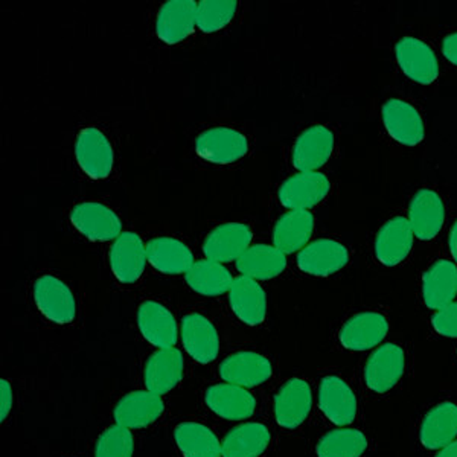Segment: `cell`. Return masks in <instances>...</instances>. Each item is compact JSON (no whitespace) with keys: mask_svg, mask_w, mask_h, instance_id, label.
<instances>
[{"mask_svg":"<svg viewBox=\"0 0 457 457\" xmlns=\"http://www.w3.org/2000/svg\"><path fill=\"white\" fill-rule=\"evenodd\" d=\"M331 183L322 172H297L282 183L278 198L291 211H310L327 198Z\"/></svg>","mask_w":457,"mask_h":457,"instance_id":"8992f818","label":"cell"},{"mask_svg":"<svg viewBox=\"0 0 457 457\" xmlns=\"http://www.w3.org/2000/svg\"><path fill=\"white\" fill-rule=\"evenodd\" d=\"M187 286L203 296H220L230 291L234 286V276L221 262L200 260L194 262L187 275Z\"/></svg>","mask_w":457,"mask_h":457,"instance_id":"1f68e13d","label":"cell"},{"mask_svg":"<svg viewBox=\"0 0 457 457\" xmlns=\"http://www.w3.org/2000/svg\"><path fill=\"white\" fill-rule=\"evenodd\" d=\"M249 142L243 133L217 127L211 130L203 131L195 141V151L200 157L217 165H228L238 162L247 154Z\"/></svg>","mask_w":457,"mask_h":457,"instance_id":"5b68a950","label":"cell"},{"mask_svg":"<svg viewBox=\"0 0 457 457\" xmlns=\"http://www.w3.org/2000/svg\"><path fill=\"white\" fill-rule=\"evenodd\" d=\"M12 401H14V394H12L10 381L2 379L0 381V420H2V422H5L6 418L10 415L11 409H12Z\"/></svg>","mask_w":457,"mask_h":457,"instance_id":"74e56055","label":"cell"},{"mask_svg":"<svg viewBox=\"0 0 457 457\" xmlns=\"http://www.w3.org/2000/svg\"><path fill=\"white\" fill-rule=\"evenodd\" d=\"M220 377L228 385L255 387L270 378L273 368L270 360L258 353H232L220 364Z\"/></svg>","mask_w":457,"mask_h":457,"instance_id":"9a60e30c","label":"cell"},{"mask_svg":"<svg viewBox=\"0 0 457 457\" xmlns=\"http://www.w3.org/2000/svg\"><path fill=\"white\" fill-rule=\"evenodd\" d=\"M174 437L185 457H220L221 444L209 427L198 422H182L176 427Z\"/></svg>","mask_w":457,"mask_h":457,"instance_id":"d6a6232c","label":"cell"},{"mask_svg":"<svg viewBox=\"0 0 457 457\" xmlns=\"http://www.w3.org/2000/svg\"><path fill=\"white\" fill-rule=\"evenodd\" d=\"M442 53L447 57L448 62H452L454 66H457V32L444 38Z\"/></svg>","mask_w":457,"mask_h":457,"instance_id":"f35d334b","label":"cell"},{"mask_svg":"<svg viewBox=\"0 0 457 457\" xmlns=\"http://www.w3.org/2000/svg\"><path fill=\"white\" fill-rule=\"evenodd\" d=\"M204 401L215 415L230 421L247 420L255 413V396L241 386L228 383L212 386L206 390Z\"/></svg>","mask_w":457,"mask_h":457,"instance_id":"603a6c76","label":"cell"},{"mask_svg":"<svg viewBox=\"0 0 457 457\" xmlns=\"http://www.w3.org/2000/svg\"><path fill=\"white\" fill-rule=\"evenodd\" d=\"M297 267L312 276H331L349 262V252L334 239H317L305 245L297 255Z\"/></svg>","mask_w":457,"mask_h":457,"instance_id":"4fadbf2b","label":"cell"},{"mask_svg":"<svg viewBox=\"0 0 457 457\" xmlns=\"http://www.w3.org/2000/svg\"><path fill=\"white\" fill-rule=\"evenodd\" d=\"M137 327L142 336L157 348H174L179 329L172 312L156 301H145L137 310Z\"/></svg>","mask_w":457,"mask_h":457,"instance_id":"ffe728a7","label":"cell"},{"mask_svg":"<svg viewBox=\"0 0 457 457\" xmlns=\"http://www.w3.org/2000/svg\"><path fill=\"white\" fill-rule=\"evenodd\" d=\"M34 301L43 316L57 325H69L77 317V301L72 290L53 275H43L34 282Z\"/></svg>","mask_w":457,"mask_h":457,"instance_id":"6da1fadb","label":"cell"},{"mask_svg":"<svg viewBox=\"0 0 457 457\" xmlns=\"http://www.w3.org/2000/svg\"><path fill=\"white\" fill-rule=\"evenodd\" d=\"M415 234L411 221L405 217H395L379 228L375 239V256L381 264L394 267L403 262L411 253Z\"/></svg>","mask_w":457,"mask_h":457,"instance_id":"d6986e66","label":"cell"},{"mask_svg":"<svg viewBox=\"0 0 457 457\" xmlns=\"http://www.w3.org/2000/svg\"><path fill=\"white\" fill-rule=\"evenodd\" d=\"M185 359L176 348L159 349L145 364L146 390L156 395H165L174 389L183 377Z\"/></svg>","mask_w":457,"mask_h":457,"instance_id":"44dd1931","label":"cell"},{"mask_svg":"<svg viewBox=\"0 0 457 457\" xmlns=\"http://www.w3.org/2000/svg\"><path fill=\"white\" fill-rule=\"evenodd\" d=\"M334 135L325 125H312L293 146V165L301 172L317 171L333 154Z\"/></svg>","mask_w":457,"mask_h":457,"instance_id":"7c38bea8","label":"cell"},{"mask_svg":"<svg viewBox=\"0 0 457 457\" xmlns=\"http://www.w3.org/2000/svg\"><path fill=\"white\" fill-rule=\"evenodd\" d=\"M445 208L441 195L431 189H421L411 198L409 221L416 238L430 241L441 232Z\"/></svg>","mask_w":457,"mask_h":457,"instance_id":"cb8c5ba5","label":"cell"},{"mask_svg":"<svg viewBox=\"0 0 457 457\" xmlns=\"http://www.w3.org/2000/svg\"><path fill=\"white\" fill-rule=\"evenodd\" d=\"M228 303L241 322L249 327H258L265 320L267 314V297L258 281L239 276L228 291Z\"/></svg>","mask_w":457,"mask_h":457,"instance_id":"7402d4cb","label":"cell"},{"mask_svg":"<svg viewBox=\"0 0 457 457\" xmlns=\"http://www.w3.org/2000/svg\"><path fill=\"white\" fill-rule=\"evenodd\" d=\"M383 122L389 135L403 145H418L424 139V122L413 105L390 99L383 107Z\"/></svg>","mask_w":457,"mask_h":457,"instance_id":"d4e9b609","label":"cell"},{"mask_svg":"<svg viewBox=\"0 0 457 457\" xmlns=\"http://www.w3.org/2000/svg\"><path fill=\"white\" fill-rule=\"evenodd\" d=\"M235 265L241 275L255 281H267L286 270L287 258L275 245H250Z\"/></svg>","mask_w":457,"mask_h":457,"instance_id":"f1b7e54d","label":"cell"},{"mask_svg":"<svg viewBox=\"0 0 457 457\" xmlns=\"http://www.w3.org/2000/svg\"><path fill=\"white\" fill-rule=\"evenodd\" d=\"M431 325L444 337L457 338V302L439 310L431 319Z\"/></svg>","mask_w":457,"mask_h":457,"instance_id":"8d00e7d4","label":"cell"},{"mask_svg":"<svg viewBox=\"0 0 457 457\" xmlns=\"http://www.w3.org/2000/svg\"><path fill=\"white\" fill-rule=\"evenodd\" d=\"M396 60L403 72L420 84H431L439 75L436 55L427 43L415 37H404L396 43Z\"/></svg>","mask_w":457,"mask_h":457,"instance_id":"2e32d148","label":"cell"},{"mask_svg":"<svg viewBox=\"0 0 457 457\" xmlns=\"http://www.w3.org/2000/svg\"><path fill=\"white\" fill-rule=\"evenodd\" d=\"M165 411L161 395L150 390H136L120 398L114 407V421L125 428H144L156 422Z\"/></svg>","mask_w":457,"mask_h":457,"instance_id":"30bf717a","label":"cell"},{"mask_svg":"<svg viewBox=\"0 0 457 457\" xmlns=\"http://www.w3.org/2000/svg\"><path fill=\"white\" fill-rule=\"evenodd\" d=\"M314 230L310 211H290L278 220L273 228V245L282 253H295L305 247Z\"/></svg>","mask_w":457,"mask_h":457,"instance_id":"f546056e","label":"cell"},{"mask_svg":"<svg viewBox=\"0 0 457 457\" xmlns=\"http://www.w3.org/2000/svg\"><path fill=\"white\" fill-rule=\"evenodd\" d=\"M270 444V431L260 422H245L228 433L221 444L223 457H260Z\"/></svg>","mask_w":457,"mask_h":457,"instance_id":"4dcf8cb0","label":"cell"},{"mask_svg":"<svg viewBox=\"0 0 457 457\" xmlns=\"http://www.w3.org/2000/svg\"><path fill=\"white\" fill-rule=\"evenodd\" d=\"M457 437V405L445 401L433 407L422 420L420 439L427 450H441Z\"/></svg>","mask_w":457,"mask_h":457,"instance_id":"83f0119b","label":"cell"},{"mask_svg":"<svg viewBox=\"0 0 457 457\" xmlns=\"http://www.w3.org/2000/svg\"><path fill=\"white\" fill-rule=\"evenodd\" d=\"M368 448V437L357 428L328 431L317 444L319 457H361Z\"/></svg>","mask_w":457,"mask_h":457,"instance_id":"836d02e7","label":"cell"},{"mask_svg":"<svg viewBox=\"0 0 457 457\" xmlns=\"http://www.w3.org/2000/svg\"><path fill=\"white\" fill-rule=\"evenodd\" d=\"M436 457H457V441H453L452 444L441 448Z\"/></svg>","mask_w":457,"mask_h":457,"instance_id":"60d3db41","label":"cell"},{"mask_svg":"<svg viewBox=\"0 0 457 457\" xmlns=\"http://www.w3.org/2000/svg\"><path fill=\"white\" fill-rule=\"evenodd\" d=\"M109 258L116 279L127 286L139 281L148 262L146 245L135 232H122L114 239Z\"/></svg>","mask_w":457,"mask_h":457,"instance_id":"52a82bcc","label":"cell"},{"mask_svg":"<svg viewBox=\"0 0 457 457\" xmlns=\"http://www.w3.org/2000/svg\"><path fill=\"white\" fill-rule=\"evenodd\" d=\"M75 156L79 168L94 180H103L113 171V146L109 137L95 127L79 131L75 141Z\"/></svg>","mask_w":457,"mask_h":457,"instance_id":"7a4b0ae2","label":"cell"},{"mask_svg":"<svg viewBox=\"0 0 457 457\" xmlns=\"http://www.w3.org/2000/svg\"><path fill=\"white\" fill-rule=\"evenodd\" d=\"M182 342L187 353L198 363L208 364L219 357L217 328L213 327L208 317L198 312L183 317Z\"/></svg>","mask_w":457,"mask_h":457,"instance_id":"e0dca14e","label":"cell"},{"mask_svg":"<svg viewBox=\"0 0 457 457\" xmlns=\"http://www.w3.org/2000/svg\"><path fill=\"white\" fill-rule=\"evenodd\" d=\"M71 221L90 241H112L122 234L118 213L103 203L84 202L73 206Z\"/></svg>","mask_w":457,"mask_h":457,"instance_id":"3957f363","label":"cell"},{"mask_svg":"<svg viewBox=\"0 0 457 457\" xmlns=\"http://www.w3.org/2000/svg\"><path fill=\"white\" fill-rule=\"evenodd\" d=\"M312 407V387L305 379L291 378L275 396V418L288 430L297 428L307 420Z\"/></svg>","mask_w":457,"mask_h":457,"instance_id":"9c48e42d","label":"cell"},{"mask_svg":"<svg viewBox=\"0 0 457 457\" xmlns=\"http://www.w3.org/2000/svg\"><path fill=\"white\" fill-rule=\"evenodd\" d=\"M450 252L457 262V221L453 224L452 232H450Z\"/></svg>","mask_w":457,"mask_h":457,"instance_id":"ab89813d","label":"cell"},{"mask_svg":"<svg viewBox=\"0 0 457 457\" xmlns=\"http://www.w3.org/2000/svg\"><path fill=\"white\" fill-rule=\"evenodd\" d=\"M252 230L245 223H224L206 237L203 243V253L208 260L217 262H230L249 249Z\"/></svg>","mask_w":457,"mask_h":457,"instance_id":"5bb4252c","label":"cell"},{"mask_svg":"<svg viewBox=\"0 0 457 457\" xmlns=\"http://www.w3.org/2000/svg\"><path fill=\"white\" fill-rule=\"evenodd\" d=\"M197 6L194 0H170L157 12L156 34L167 45L187 40L197 27Z\"/></svg>","mask_w":457,"mask_h":457,"instance_id":"ba28073f","label":"cell"},{"mask_svg":"<svg viewBox=\"0 0 457 457\" xmlns=\"http://www.w3.org/2000/svg\"><path fill=\"white\" fill-rule=\"evenodd\" d=\"M404 370V349L395 343H385L370 353L364 368V381L377 394H386L395 387Z\"/></svg>","mask_w":457,"mask_h":457,"instance_id":"277c9868","label":"cell"},{"mask_svg":"<svg viewBox=\"0 0 457 457\" xmlns=\"http://www.w3.org/2000/svg\"><path fill=\"white\" fill-rule=\"evenodd\" d=\"M319 405L329 421L345 427L357 416V396L351 386L336 375L325 377L319 387Z\"/></svg>","mask_w":457,"mask_h":457,"instance_id":"8fae6325","label":"cell"},{"mask_svg":"<svg viewBox=\"0 0 457 457\" xmlns=\"http://www.w3.org/2000/svg\"><path fill=\"white\" fill-rule=\"evenodd\" d=\"M457 296V265L441 260L431 265L422 276V297L430 310H442Z\"/></svg>","mask_w":457,"mask_h":457,"instance_id":"4316f807","label":"cell"},{"mask_svg":"<svg viewBox=\"0 0 457 457\" xmlns=\"http://www.w3.org/2000/svg\"><path fill=\"white\" fill-rule=\"evenodd\" d=\"M146 256L157 271L163 275H187L194 262V253L183 241L171 237H159L146 243Z\"/></svg>","mask_w":457,"mask_h":457,"instance_id":"484cf974","label":"cell"},{"mask_svg":"<svg viewBox=\"0 0 457 457\" xmlns=\"http://www.w3.org/2000/svg\"><path fill=\"white\" fill-rule=\"evenodd\" d=\"M389 333V322L383 314L360 312L351 317L340 331V342L351 351H368L385 340Z\"/></svg>","mask_w":457,"mask_h":457,"instance_id":"ac0fdd59","label":"cell"},{"mask_svg":"<svg viewBox=\"0 0 457 457\" xmlns=\"http://www.w3.org/2000/svg\"><path fill=\"white\" fill-rule=\"evenodd\" d=\"M238 4L235 0H202L197 6V28L212 34L228 27L234 19Z\"/></svg>","mask_w":457,"mask_h":457,"instance_id":"e575fe53","label":"cell"},{"mask_svg":"<svg viewBox=\"0 0 457 457\" xmlns=\"http://www.w3.org/2000/svg\"><path fill=\"white\" fill-rule=\"evenodd\" d=\"M135 439L130 428L114 424L101 433L95 445V457H133Z\"/></svg>","mask_w":457,"mask_h":457,"instance_id":"d590c367","label":"cell"}]
</instances>
